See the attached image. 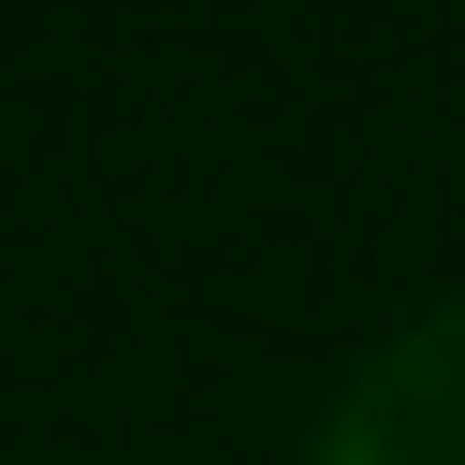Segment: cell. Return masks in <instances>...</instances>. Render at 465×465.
Masks as SVG:
<instances>
[{"label": "cell", "mask_w": 465, "mask_h": 465, "mask_svg": "<svg viewBox=\"0 0 465 465\" xmlns=\"http://www.w3.org/2000/svg\"><path fill=\"white\" fill-rule=\"evenodd\" d=\"M320 465H465V291L421 305L320 421Z\"/></svg>", "instance_id": "6da1fadb"}]
</instances>
